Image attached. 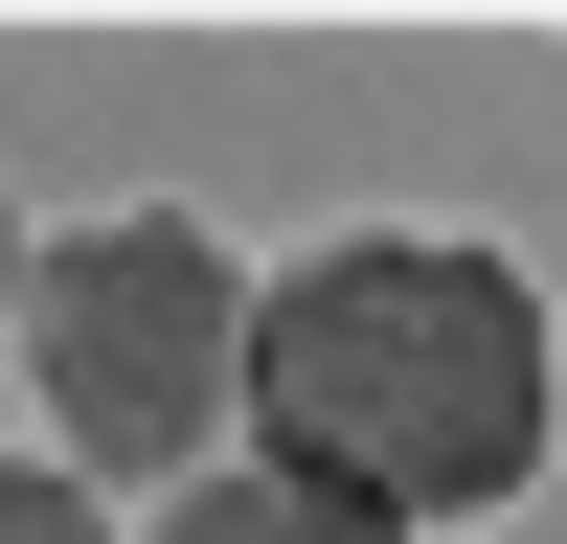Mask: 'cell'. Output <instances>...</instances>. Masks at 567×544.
<instances>
[{
    "mask_svg": "<svg viewBox=\"0 0 567 544\" xmlns=\"http://www.w3.org/2000/svg\"><path fill=\"white\" fill-rule=\"evenodd\" d=\"M159 544H386V522H341V499H296V477H250V453H205V477L159 499Z\"/></svg>",
    "mask_w": 567,
    "mask_h": 544,
    "instance_id": "3",
    "label": "cell"
},
{
    "mask_svg": "<svg viewBox=\"0 0 567 544\" xmlns=\"http://www.w3.org/2000/svg\"><path fill=\"white\" fill-rule=\"evenodd\" d=\"M0 363L45 386L69 477H205L250 431V272H227L205 205H114V227H45Z\"/></svg>",
    "mask_w": 567,
    "mask_h": 544,
    "instance_id": "2",
    "label": "cell"
},
{
    "mask_svg": "<svg viewBox=\"0 0 567 544\" xmlns=\"http://www.w3.org/2000/svg\"><path fill=\"white\" fill-rule=\"evenodd\" d=\"M545 295L454 227H341V250L250 272V477L341 499V522H477L545 477Z\"/></svg>",
    "mask_w": 567,
    "mask_h": 544,
    "instance_id": "1",
    "label": "cell"
},
{
    "mask_svg": "<svg viewBox=\"0 0 567 544\" xmlns=\"http://www.w3.org/2000/svg\"><path fill=\"white\" fill-rule=\"evenodd\" d=\"M0 544H114V522H91V477H69V453H0Z\"/></svg>",
    "mask_w": 567,
    "mask_h": 544,
    "instance_id": "4",
    "label": "cell"
},
{
    "mask_svg": "<svg viewBox=\"0 0 567 544\" xmlns=\"http://www.w3.org/2000/svg\"><path fill=\"white\" fill-rule=\"evenodd\" d=\"M0 317H23V205H0Z\"/></svg>",
    "mask_w": 567,
    "mask_h": 544,
    "instance_id": "5",
    "label": "cell"
}]
</instances>
